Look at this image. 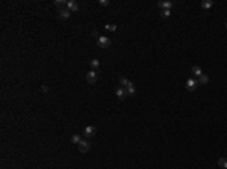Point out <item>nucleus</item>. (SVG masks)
Listing matches in <instances>:
<instances>
[{"label": "nucleus", "instance_id": "nucleus-1", "mask_svg": "<svg viewBox=\"0 0 227 169\" xmlns=\"http://www.w3.org/2000/svg\"><path fill=\"white\" fill-rule=\"evenodd\" d=\"M185 88H186L188 92H194V91L198 88V80H197L195 77H189V79L186 80V83H185Z\"/></svg>", "mask_w": 227, "mask_h": 169}, {"label": "nucleus", "instance_id": "nucleus-2", "mask_svg": "<svg viewBox=\"0 0 227 169\" xmlns=\"http://www.w3.org/2000/svg\"><path fill=\"white\" fill-rule=\"evenodd\" d=\"M97 45L100 47V48H108L109 45H111V39L108 38V36H99L97 38Z\"/></svg>", "mask_w": 227, "mask_h": 169}, {"label": "nucleus", "instance_id": "nucleus-3", "mask_svg": "<svg viewBox=\"0 0 227 169\" xmlns=\"http://www.w3.org/2000/svg\"><path fill=\"white\" fill-rule=\"evenodd\" d=\"M96 127L94 125H88V127H85V130H83V133H82V136L83 137H86V139H89V137H94V134H96Z\"/></svg>", "mask_w": 227, "mask_h": 169}, {"label": "nucleus", "instance_id": "nucleus-4", "mask_svg": "<svg viewBox=\"0 0 227 169\" xmlns=\"http://www.w3.org/2000/svg\"><path fill=\"white\" fill-rule=\"evenodd\" d=\"M86 82L89 85H96V82H97V71L91 69L89 72H86Z\"/></svg>", "mask_w": 227, "mask_h": 169}, {"label": "nucleus", "instance_id": "nucleus-5", "mask_svg": "<svg viewBox=\"0 0 227 169\" xmlns=\"http://www.w3.org/2000/svg\"><path fill=\"white\" fill-rule=\"evenodd\" d=\"M115 95L118 97V100H126V97H127L126 88H123V86H117V88H115Z\"/></svg>", "mask_w": 227, "mask_h": 169}, {"label": "nucleus", "instance_id": "nucleus-6", "mask_svg": "<svg viewBox=\"0 0 227 169\" xmlns=\"http://www.w3.org/2000/svg\"><path fill=\"white\" fill-rule=\"evenodd\" d=\"M89 148H91L89 140L82 139V140H80V143H79V151H80V153H88V151H89Z\"/></svg>", "mask_w": 227, "mask_h": 169}, {"label": "nucleus", "instance_id": "nucleus-7", "mask_svg": "<svg viewBox=\"0 0 227 169\" xmlns=\"http://www.w3.org/2000/svg\"><path fill=\"white\" fill-rule=\"evenodd\" d=\"M67 9L70 11V12H77V11H79V3L76 2V0H68Z\"/></svg>", "mask_w": 227, "mask_h": 169}, {"label": "nucleus", "instance_id": "nucleus-8", "mask_svg": "<svg viewBox=\"0 0 227 169\" xmlns=\"http://www.w3.org/2000/svg\"><path fill=\"white\" fill-rule=\"evenodd\" d=\"M191 74H192V77H195V79H198L200 76H203L204 72H203V69L200 68V66H197V65H194V66H191Z\"/></svg>", "mask_w": 227, "mask_h": 169}, {"label": "nucleus", "instance_id": "nucleus-9", "mask_svg": "<svg viewBox=\"0 0 227 169\" xmlns=\"http://www.w3.org/2000/svg\"><path fill=\"white\" fill-rule=\"evenodd\" d=\"M157 6L161 8L162 11H165V9H170V11H171V8L174 6V3L171 2V0H167V2H159V3H157Z\"/></svg>", "mask_w": 227, "mask_h": 169}, {"label": "nucleus", "instance_id": "nucleus-10", "mask_svg": "<svg viewBox=\"0 0 227 169\" xmlns=\"http://www.w3.org/2000/svg\"><path fill=\"white\" fill-rule=\"evenodd\" d=\"M70 15H71V12L68 11L67 8H65V9H59V11H58V17H59L61 20H68V18H70Z\"/></svg>", "mask_w": 227, "mask_h": 169}, {"label": "nucleus", "instance_id": "nucleus-11", "mask_svg": "<svg viewBox=\"0 0 227 169\" xmlns=\"http://www.w3.org/2000/svg\"><path fill=\"white\" fill-rule=\"evenodd\" d=\"M126 92H127V97H133L135 94H136V86H135V83H129L127 86H126Z\"/></svg>", "mask_w": 227, "mask_h": 169}, {"label": "nucleus", "instance_id": "nucleus-12", "mask_svg": "<svg viewBox=\"0 0 227 169\" xmlns=\"http://www.w3.org/2000/svg\"><path fill=\"white\" fill-rule=\"evenodd\" d=\"M200 6H201L203 9H211V8L214 6V2H212V0H203V2L200 3Z\"/></svg>", "mask_w": 227, "mask_h": 169}, {"label": "nucleus", "instance_id": "nucleus-13", "mask_svg": "<svg viewBox=\"0 0 227 169\" xmlns=\"http://www.w3.org/2000/svg\"><path fill=\"white\" fill-rule=\"evenodd\" d=\"M197 80H198V85H208V83H209V76L203 74V76H200Z\"/></svg>", "mask_w": 227, "mask_h": 169}, {"label": "nucleus", "instance_id": "nucleus-14", "mask_svg": "<svg viewBox=\"0 0 227 169\" xmlns=\"http://www.w3.org/2000/svg\"><path fill=\"white\" fill-rule=\"evenodd\" d=\"M89 65H91V68H93V69L96 71V69L100 66V61H99V59H93V61L89 62Z\"/></svg>", "mask_w": 227, "mask_h": 169}, {"label": "nucleus", "instance_id": "nucleus-15", "mask_svg": "<svg viewBox=\"0 0 227 169\" xmlns=\"http://www.w3.org/2000/svg\"><path fill=\"white\" fill-rule=\"evenodd\" d=\"M218 166L223 168V169H227V159H226V157H221V159L218 160Z\"/></svg>", "mask_w": 227, "mask_h": 169}, {"label": "nucleus", "instance_id": "nucleus-16", "mask_svg": "<svg viewBox=\"0 0 227 169\" xmlns=\"http://www.w3.org/2000/svg\"><path fill=\"white\" fill-rule=\"evenodd\" d=\"M67 3H68V2H65V0H56V2H55V6L64 9V6H67Z\"/></svg>", "mask_w": 227, "mask_h": 169}, {"label": "nucleus", "instance_id": "nucleus-17", "mask_svg": "<svg viewBox=\"0 0 227 169\" xmlns=\"http://www.w3.org/2000/svg\"><path fill=\"white\" fill-rule=\"evenodd\" d=\"M118 83H120V86L126 88V86H127V85H129L130 82H129V80H127L126 77H120V79H118Z\"/></svg>", "mask_w": 227, "mask_h": 169}, {"label": "nucleus", "instance_id": "nucleus-18", "mask_svg": "<svg viewBox=\"0 0 227 169\" xmlns=\"http://www.w3.org/2000/svg\"><path fill=\"white\" fill-rule=\"evenodd\" d=\"M80 140H82V136H80V134H73V136H71V142H73V143H77V145H79Z\"/></svg>", "mask_w": 227, "mask_h": 169}, {"label": "nucleus", "instance_id": "nucleus-19", "mask_svg": "<svg viewBox=\"0 0 227 169\" xmlns=\"http://www.w3.org/2000/svg\"><path fill=\"white\" fill-rule=\"evenodd\" d=\"M161 17H162V18H170V17H171V11H170V9L161 11Z\"/></svg>", "mask_w": 227, "mask_h": 169}, {"label": "nucleus", "instance_id": "nucleus-20", "mask_svg": "<svg viewBox=\"0 0 227 169\" xmlns=\"http://www.w3.org/2000/svg\"><path fill=\"white\" fill-rule=\"evenodd\" d=\"M105 27H106L108 30H111V32H115V30H117V26H114V24H105Z\"/></svg>", "mask_w": 227, "mask_h": 169}, {"label": "nucleus", "instance_id": "nucleus-21", "mask_svg": "<svg viewBox=\"0 0 227 169\" xmlns=\"http://www.w3.org/2000/svg\"><path fill=\"white\" fill-rule=\"evenodd\" d=\"M100 6H109V0H99Z\"/></svg>", "mask_w": 227, "mask_h": 169}, {"label": "nucleus", "instance_id": "nucleus-22", "mask_svg": "<svg viewBox=\"0 0 227 169\" xmlns=\"http://www.w3.org/2000/svg\"><path fill=\"white\" fill-rule=\"evenodd\" d=\"M93 36H96V38H99V36H100V33H99L97 30H93Z\"/></svg>", "mask_w": 227, "mask_h": 169}, {"label": "nucleus", "instance_id": "nucleus-23", "mask_svg": "<svg viewBox=\"0 0 227 169\" xmlns=\"http://www.w3.org/2000/svg\"><path fill=\"white\" fill-rule=\"evenodd\" d=\"M41 89H42V92H49V88H47V86H45V85H44V86H42Z\"/></svg>", "mask_w": 227, "mask_h": 169}, {"label": "nucleus", "instance_id": "nucleus-24", "mask_svg": "<svg viewBox=\"0 0 227 169\" xmlns=\"http://www.w3.org/2000/svg\"><path fill=\"white\" fill-rule=\"evenodd\" d=\"M226 30H227V23H226Z\"/></svg>", "mask_w": 227, "mask_h": 169}]
</instances>
